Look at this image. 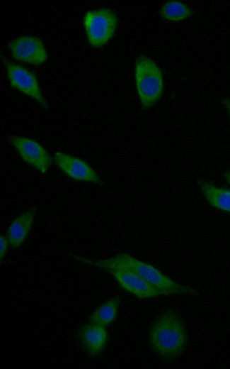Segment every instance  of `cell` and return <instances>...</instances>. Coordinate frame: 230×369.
Listing matches in <instances>:
<instances>
[{
  "instance_id": "cell-1",
  "label": "cell",
  "mask_w": 230,
  "mask_h": 369,
  "mask_svg": "<svg viewBox=\"0 0 230 369\" xmlns=\"http://www.w3.org/2000/svg\"><path fill=\"white\" fill-rule=\"evenodd\" d=\"M74 258L83 263L105 270L120 268L133 272L157 288L163 295L197 294L193 288L174 281L154 265L127 253H120L108 259L97 260H91L81 256Z\"/></svg>"
},
{
  "instance_id": "cell-2",
  "label": "cell",
  "mask_w": 230,
  "mask_h": 369,
  "mask_svg": "<svg viewBox=\"0 0 230 369\" xmlns=\"http://www.w3.org/2000/svg\"><path fill=\"white\" fill-rule=\"evenodd\" d=\"M187 334L180 316L168 309L153 322L149 341L154 351L164 359H174L183 353L187 346Z\"/></svg>"
},
{
  "instance_id": "cell-3",
  "label": "cell",
  "mask_w": 230,
  "mask_h": 369,
  "mask_svg": "<svg viewBox=\"0 0 230 369\" xmlns=\"http://www.w3.org/2000/svg\"><path fill=\"white\" fill-rule=\"evenodd\" d=\"M135 84L142 106H153L163 92V77L161 70L150 58L139 56L134 67Z\"/></svg>"
},
{
  "instance_id": "cell-4",
  "label": "cell",
  "mask_w": 230,
  "mask_h": 369,
  "mask_svg": "<svg viewBox=\"0 0 230 369\" xmlns=\"http://www.w3.org/2000/svg\"><path fill=\"white\" fill-rule=\"evenodd\" d=\"M84 26L89 43L99 47L106 43L114 35L117 26V18L109 9L91 11L84 17Z\"/></svg>"
},
{
  "instance_id": "cell-5",
  "label": "cell",
  "mask_w": 230,
  "mask_h": 369,
  "mask_svg": "<svg viewBox=\"0 0 230 369\" xmlns=\"http://www.w3.org/2000/svg\"><path fill=\"white\" fill-rule=\"evenodd\" d=\"M9 141L23 161L40 173L47 172L52 158L42 145L31 138L21 136H11Z\"/></svg>"
},
{
  "instance_id": "cell-6",
  "label": "cell",
  "mask_w": 230,
  "mask_h": 369,
  "mask_svg": "<svg viewBox=\"0 0 230 369\" xmlns=\"http://www.w3.org/2000/svg\"><path fill=\"white\" fill-rule=\"evenodd\" d=\"M4 62L11 85L33 98L44 108H47L48 104L42 94L35 76L23 67L8 61Z\"/></svg>"
},
{
  "instance_id": "cell-7",
  "label": "cell",
  "mask_w": 230,
  "mask_h": 369,
  "mask_svg": "<svg viewBox=\"0 0 230 369\" xmlns=\"http://www.w3.org/2000/svg\"><path fill=\"white\" fill-rule=\"evenodd\" d=\"M115 278L120 287L138 299H149L163 295L154 286L130 270L110 268L106 270Z\"/></svg>"
},
{
  "instance_id": "cell-8",
  "label": "cell",
  "mask_w": 230,
  "mask_h": 369,
  "mask_svg": "<svg viewBox=\"0 0 230 369\" xmlns=\"http://www.w3.org/2000/svg\"><path fill=\"white\" fill-rule=\"evenodd\" d=\"M8 48L14 58L33 65H40L47 60L45 48L39 38L22 36L12 40Z\"/></svg>"
},
{
  "instance_id": "cell-9",
  "label": "cell",
  "mask_w": 230,
  "mask_h": 369,
  "mask_svg": "<svg viewBox=\"0 0 230 369\" xmlns=\"http://www.w3.org/2000/svg\"><path fill=\"white\" fill-rule=\"evenodd\" d=\"M54 160L59 168L71 179L101 183V180L96 172L86 161L62 152H57Z\"/></svg>"
},
{
  "instance_id": "cell-10",
  "label": "cell",
  "mask_w": 230,
  "mask_h": 369,
  "mask_svg": "<svg viewBox=\"0 0 230 369\" xmlns=\"http://www.w3.org/2000/svg\"><path fill=\"white\" fill-rule=\"evenodd\" d=\"M78 337L82 348L93 357L103 352L108 341V334L105 326L91 322L80 328Z\"/></svg>"
},
{
  "instance_id": "cell-11",
  "label": "cell",
  "mask_w": 230,
  "mask_h": 369,
  "mask_svg": "<svg viewBox=\"0 0 230 369\" xmlns=\"http://www.w3.org/2000/svg\"><path fill=\"white\" fill-rule=\"evenodd\" d=\"M36 213L35 207L30 208L11 223L6 236L10 247L17 248L23 245L32 228Z\"/></svg>"
},
{
  "instance_id": "cell-12",
  "label": "cell",
  "mask_w": 230,
  "mask_h": 369,
  "mask_svg": "<svg viewBox=\"0 0 230 369\" xmlns=\"http://www.w3.org/2000/svg\"><path fill=\"white\" fill-rule=\"evenodd\" d=\"M200 187L205 198L212 207L230 213V189L219 187L203 180L200 182Z\"/></svg>"
},
{
  "instance_id": "cell-13",
  "label": "cell",
  "mask_w": 230,
  "mask_h": 369,
  "mask_svg": "<svg viewBox=\"0 0 230 369\" xmlns=\"http://www.w3.org/2000/svg\"><path fill=\"white\" fill-rule=\"evenodd\" d=\"M120 302L118 296L104 302L92 312L89 317L90 322L104 326L113 324L117 318Z\"/></svg>"
},
{
  "instance_id": "cell-14",
  "label": "cell",
  "mask_w": 230,
  "mask_h": 369,
  "mask_svg": "<svg viewBox=\"0 0 230 369\" xmlns=\"http://www.w3.org/2000/svg\"><path fill=\"white\" fill-rule=\"evenodd\" d=\"M160 14L166 20L180 21L191 16L192 11L181 1H168L161 6Z\"/></svg>"
},
{
  "instance_id": "cell-15",
  "label": "cell",
  "mask_w": 230,
  "mask_h": 369,
  "mask_svg": "<svg viewBox=\"0 0 230 369\" xmlns=\"http://www.w3.org/2000/svg\"><path fill=\"white\" fill-rule=\"evenodd\" d=\"M9 246H10L7 237L1 234L0 238V255L1 260L5 256V254Z\"/></svg>"
},
{
  "instance_id": "cell-16",
  "label": "cell",
  "mask_w": 230,
  "mask_h": 369,
  "mask_svg": "<svg viewBox=\"0 0 230 369\" xmlns=\"http://www.w3.org/2000/svg\"><path fill=\"white\" fill-rule=\"evenodd\" d=\"M222 102L227 110L230 121V98H223Z\"/></svg>"
},
{
  "instance_id": "cell-17",
  "label": "cell",
  "mask_w": 230,
  "mask_h": 369,
  "mask_svg": "<svg viewBox=\"0 0 230 369\" xmlns=\"http://www.w3.org/2000/svg\"><path fill=\"white\" fill-rule=\"evenodd\" d=\"M224 177L226 182L230 184V170L224 173Z\"/></svg>"
}]
</instances>
